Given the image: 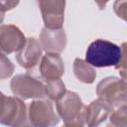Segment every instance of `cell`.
<instances>
[{"instance_id": "1", "label": "cell", "mask_w": 127, "mask_h": 127, "mask_svg": "<svg viewBox=\"0 0 127 127\" xmlns=\"http://www.w3.org/2000/svg\"><path fill=\"white\" fill-rule=\"evenodd\" d=\"M124 50L125 43L120 47L107 40L97 39L88 46L85 52V61L95 67H115L120 62Z\"/></svg>"}, {"instance_id": "2", "label": "cell", "mask_w": 127, "mask_h": 127, "mask_svg": "<svg viewBox=\"0 0 127 127\" xmlns=\"http://www.w3.org/2000/svg\"><path fill=\"white\" fill-rule=\"evenodd\" d=\"M58 115L63 119L64 124L68 127H80L85 125V106L76 92L65 90L56 100Z\"/></svg>"}, {"instance_id": "3", "label": "cell", "mask_w": 127, "mask_h": 127, "mask_svg": "<svg viewBox=\"0 0 127 127\" xmlns=\"http://www.w3.org/2000/svg\"><path fill=\"white\" fill-rule=\"evenodd\" d=\"M28 113L23 99L17 96H5L0 100V124L17 127L27 125Z\"/></svg>"}, {"instance_id": "4", "label": "cell", "mask_w": 127, "mask_h": 127, "mask_svg": "<svg viewBox=\"0 0 127 127\" xmlns=\"http://www.w3.org/2000/svg\"><path fill=\"white\" fill-rule=\"evenodd\" d=\"M96 94L106 101L112 109L126 104V81L116 76H108L100 80L96 86Z\"/></svg>"}, {"instance_id": "5", "label": "cell", "mask_w": 127, "mask_h": 127, "mask_svg": "<svg viewBox=\"0 0 127 127\" xmlns=\"http://www.w3.org/2000/svg\"><path fill=\"white\" fill-rule=\"evenodd\" d=\"M12 93L23 99H40L46 96L45 84L27 73L17 74L11 79Z\"/></svg>"}, {"instance_id": "6", "label": "cell", "mask_w": 127, "mask_h": 127, "mask_svg": "<svg viewBox=\"0 0 127 127\" xmlns=\"http://www.w3.org/2000/svg\"><path fill=\"white\" fill-rule=\"evenodd\" d=\"M28 119L30 124L37 127H49L58 125L60 116L54 110L50 100L36 99L32 101L28 109Z\"/></svg>"}, {"instance_id": "7", "label": "cell", "mask_w": 127, "mask_h": 127, "mask_svg": "<svg viewBox=\"0 0 127 127\" xmlns=\"http://www.w3.org/2000/svg\"><path fill=\"white\" fill-rule=\"evenodd\" d=\"M45 27L60 29L64 21L65 0H38Z\"/></svg>"}, {"instance_id": "8", "label": "cell", "mask_w": 127, "mask_h": 127, "mask_svg": "<svg viewBox=\"0 0 127 127\" xmlns=\"http://www.w3.org/2000/svg\"><path fill=\"white\" fill-rule=\"evenodd\" d=\"M26 43L23 32L15 25L0 26V49L5 54L17 53Z\"/></svg>"}, {"instance_id": "9", "label": "cell", "mask_w": 127, "mask_h": 127, "mask_svg": "<svg viewBox=\"0 0 127 127\" xmlns=\"http://www.w3.org/2000/svg\"><path fill=\"white\" fill-rule=\"evenodd\" d=\"M39 42L46 53H62L66 46V35L63 28L49 29L44 27L39 35Z\"/></svg>"}, {"instance_id": "10", "label": "cell", "mask_w": 127, "mask_h": 127, "mask_svg": "<svg viewBox=\"0 0 127 127\" xmlns=\"http://www.w3.org/2000/svg\"><path fill=\"white\" fill-rule=\"evenodd\" d=\"M42 53L43 49L40 42L35 38H28L24 46L16 53V60L22 67L30 69L39 64Z\"/></svg>"}, {"instance_id": "11", "label": "cell", "mask_w": 127, "mask_h": 127, "mask_svg": "<svg viewBox=\"0 0 127 127\" xmlns=\"http://www.w3.org/2000/svg\"><path fill=\"white\" fill-rule=\"evenodd\" d=\"M39 69L42 77L46 81L59 79L64 73V61L61 58L60 54L47 53L41 58Z\"/></svg>"}, {"instance_id": "12", "label": "cell", "mask_w": 127, "mask_h": 127, "mask_svg": "<svg viewBox=\"0 0 127 127\" xmlns=\"http://www.w3.org/2000/svg\"><path fill=\"white\" fill-rule=\"evenodd\" d=\"M112 111V107L103 99L97 98L85 106L84 119L87 126H97L103 123Z\"/></svg>"}, {"instance_id": "13", "label": "cell", "mask_w": 127, "mask_h": 127, "mask_svg": "<svg viewBox=\"0 0 127 127\" xmlns=\"http://www.w3.org/2000/svg\"><path fill=\"white\" fill-rule=\"evenodd\" d=\"M73 73L75 77L86 84H91L96 77V70L94 66L89 64L85 60L76 58L73 62Z\"/></svg>"}, {"instance_id": "14", "label": "cell", "mask_w": 127, "mask_h": 127, "mask_svg": "<svg viewBox=\"0 0 127 127\" xmlns=\"http://www.w3.org/2000/svg\"><path fill=\"white\" fill-rule=\"evenodd\" d=\"M65 90H66L65 84L61 78L46 81L45 93H46V96H48L51 100L56 101L65 92Z\"/></svg>"}, {"instance_id": "15", "label": "cell", "mask_w": 127, "mask_h": 127, "mask_svg": "<svg viewBox=\"0 0 127 127\" xmlns=\"http://www.w3.org/2000/svg\"><path fill=\"white\" fill-rule=\"evenodd\" d=\"M127 108L126 104L118 106L114 109L109 114V123L110 125L113 126H119V127H125L127 125Z\"/></svg>"}, {"instance_id": "16", "label": "cell", "mask_w": 127, "mask_h": 127, "mask_svg": "<svg viewBox=\"0 0 127 127\" xmlns=\"http://www.w3.org/2000/svg\"><path fill=\"white\" fill-rule=\"evenodd\" d=\"M15 66L13 63L4 55L0 54V79H6L10 77L14 72Z\"/></svg>"}, {"instance_id": "17", "label": "cell", "mask_w": 127, "mask_h": 127, "mask_svg": "<svg viewBox=\"0 0 127 127\" xmlns=\"http://www.w3.org/2000/svg\"><path fill=\"white\" fill-rule=\"evenodd\" d=\"M113 10L119 18L126 20V0H115Z\"/></svg>"}, {"instance_id": "18", "label": "cell", "mask_w": 127, "mask_h": 127, "mask_svg": "<svg viewBox=\"0 0 127 127\" xmlns=\"http://www.w3.org/2000/svg\"><path fill=\"white\" fill-rule=\"evenodd\" d=\"M19 3H20V0H0V4L2 5L5 11L12 10L16 6H18Z\"/></svg>"}, {"instance_id": "19", "label": "cell", "mask_w": 127, "mask_h": 127, "mask_svg": "<svg viewBox=\"0 0 127 127\" xmlns=\"http://www.w3.org/2000/svg\"><path fill=\"white\" fill-rule=\"evenodd\" d=\"M108 1L109 0H94V2L96 3V5L100 10H103L106 7V4L108 3Z\"/></svg>"}, {"instance_id": "20", "label": "cell", "mask_w": 127, "mask_h": 127, "mask_svg": "<svg viewBox=\"0 0 127 127\" xmlns=\"http://www.w3.org/2000/svg\"><path fill=\"white\" fill-rule=\"evenodd\" d=\"M5 10H4V8L2 7V5L0 4V24L3 22V20H4V16H5Z\"/></svg>"}, {"instance_id": "21", "label": "cell", "mask_w": 127, "mask_h": 127, "mask_svg": "<svg viewBox=\"0 0 127 127\" xmlns=\"http://www.w3.org/2000/svg\"><path fill=\"white\" fill-rule=\"evenodd\" d=\"M3 95H4V94H3V93H2L1 91H0V100H1V98L3 97Z\"/></svg>"}, {"instance_id": "22", "label": "cell", "mask_w": 127, "mask_h": 127, "mask_svg": "<svg viewBox=\"0 0 127 127\" xmlns=\"http://www.w3.org/2000/svg\"><path fill=\"white\" fill-rule=\"evenodd\" d=\"M1 53H2V51H1V49H0V54H1Z\"/></svg>"}]
</instances>
